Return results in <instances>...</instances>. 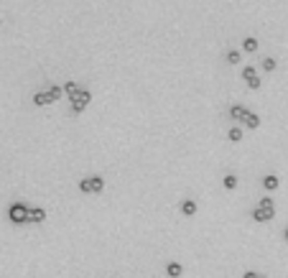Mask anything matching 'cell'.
Returning <instances> with one entry per match:
<instances>
[{
    "label": "cell",
    "mask_w": 288,
    "mask_h": 278,
    "mask_svg": "<svg viewBox=\"0 0 288 278\" xmlns=\"http://www.w3.org/2000/svg\"><path fill=\"white\" fill-rule=\"evenodd\" d=\"M276 217V202H273L270 197H263L260 202H257V207L252 209V219L255 222H270V219Z\"/></svg>",
    "instance_id": "obj_1"
},
{
    "label": "cell",
    "mask_w": 288,
    "mask_h": 278,
    "mask_svg": "<svg viewBox=\"0 0 288 278\" xmlns=\"http://www.w3.org/2000/svg\"><path fill=\"white\" fill-rule=\"evenodd\" d=\"M8 219L13 225H28L31 222V207L26 202H13L8 207Z\"/></svg>",
    "instance_id": "obj_2"
},
{
    "label": "cell",
    "mask_w": 288,
    "mask_h": 278,
    "mask_svg": "<svg viewBox=\"0 0 288 278\" xmlns=\"http://www.w3.org/2000/svg\"><path fill=\"white\" fill-rule=\"evenodd\" d=\"M69 100H72V110L74 112H82L89 102H92V92H89L87 87H79V92H74Z\"/></svg>",
    "instance_id": "obj_3"
},
{
    "label": "cell",
    "mask_w": 288,
    "mask_h": 278,
    "mask_svg": "<svg viewBox=\"0 0 288 278\" xmlns=\"http://www.w3.org/2000/svg\"><path fill=\"white\" fill-rule=\"evenodd\" d=\"M51 102H56V100H54V95H51V87H46V90H41V92H36V95H34V105H38V107L51 105Z\"/></svg>",
    "instance_id": "obj_4"
},
{
    "label": "cell",
    "mask_w": 288,
    "mask_h": 278,
    "mask_svg": "<svg viewBox=\"0 0 288 278\" xmlns=\"http://www.w3.org/2000/svg\"><path fill=\"white\" fill-rule=\"evenodd\" d=\"M181 273H184V266H181V263H176V260H171L169 266H166V276H169V278H179Z\"/></svg>",
    "instance_id": "obj_5"
},
{
    "label": "cell",
    "mask_w": 288,
    "mask_h": 278,
    "mask_svg": "<svg viewBox=\"0 0 288 278\" xmlns=\"http://www.w3.org/2000/svg\"><path fill=\"white\" fill-rule=\"evenodd\" d=\"M242 125L250 128V130H255V128H260V118H257L252 110H248V115H245V120H242Z\"/></svg>",
    "instance_id": "obj_6"
},
{
    "label": "cell",
    "mask_w": 288,
    "mask_h": 278,
    "mask_svg": "<svg viewBox=\"0 0 288 278\" xmlns=\"http://www.w3.org/2000/svg\"><path fill=\"white\" fill-rule=\"evenodd\" d=\"M245 115H248V107H242V105H232L230 107V118L232 120H240L242 123V120H245Z\"/></svg>",
    "instance_id": "obj_7"
},
{
    "label": "cell",
    "mask_w": 288,
    "mask_h": 278,
    "mask_svg": "<svg viewBox=\"0 0 288 278\" xmlns=\"http://www.w3.org/2000/svg\"><path fill=\"white\" fill-rule=\"evenodd\" d=\"M43 219H46V209H43V207H31V222L41 225Z\"/></svg>",
    "instance_id": "obj_8"
},
{
    "label": "cell",
    "mask_w": 288,
    "mask_h": 278,
    "mask_svg": "<svg viewBox=\"0 0 288 278\" xmlns=\"http://www.w3.org/2000/svg\"><path fill=\"white\" fill-rule=\"evenodd\" d=\"M181 214H184V217H191V214H196V202H194V199L181 202Z\"/></svg>",
    "instance_id": "obj_9"
},
{
    "label": "cell",
    "mask_w": 288,
    "mask_h": 278,
    "mask_svg": "<svg viewBox=\"0 0 288 278\" xmlns=\"http://www.w3.org/2000/svg\"><path fill=\"white\" fill-rule=\"evenodd\" d=\"M278 184H281V179L276 176V174H268V176L263 179V186L268 189V192H273V189H278Z\"/></svg>",
    "instance_id": "obj_10"
},
{
    "label": "cell",
    "mask_w": 288,
    "mask_h": 278,
    "mask_svg": "<svg viewBox=\"0 0 288 278\" xmlns=\"http://www.w3.org/2000/svg\"><path fill=\"white\" fill-rule=\"evenodd\" d=\"M89 186H92V194H100L105 189V179L102 176H89Z\"/></svg>",
    "instance_id": "obj_11"
},
{
    "label": "cell",
    "mask_w": 288,
    "mask_h": 278,
    "mask_svg": "<svg viewBox=\"0 0 288 278\" xmlns=\"http://www.w3.org/2000/svg\"><path fill=\"white\" fill-rule=\"evenodd\" d=\"M257 74H255V67H242V79L245 82H250V79H255Z\"/></svg>",
    "instance_id": "obj_12"
},
{
    "label": "cell",
    "mask_w": 288,
    "mask_h": 278,
    "mask_svg": "<svg viewBox=\"0 0 288 278\" xmlns=\"http://www.w3.org/2000/svg\"><path fill=\"white\" fill-rule=\"evenodd\" d=\"M237 186V176H235V174H227V176H224V189H235Z\"/></svg>",
    "instance_id": "obj_13"
},
{
    "label": "cell",
    "mask_w": 288,
    "mask_h": 278,
    "mask_svg": "<svg viewBox=\"0 0 288 278\" xmlns=\"http://www.w3.org/2000/svg\"><path fill=\"white\" fill-rule=\"evenodd\" d=\"M242 46H245V51H255V49H257V38L248 36V38H245V43H242Z\"/></svg>",
    "instance_id": "obj_14"
},
{
    "label": "cell",
    "mask_w": 288,
    "mask_h": 278,
    "mask_svg": "<svg viewBox=\"0 0 288 278\" xmlns=\"http://www.w3.org/2000/svg\"><path fill=\"white\" fill-rule=\"evenodd\" d=\"M64 92L72 97L74 92H79V84H77V82H67V84H64Z\"/></svg>",
    "instance_id": "obj_15"
},
{
    "label": "cell",
    "mask_w": 288,
    "mask_h": 278,
    "mask_svg": "<svg viewBox=\"0 0 288 278\" xmlns=\"http://www.w3.org/2000/svg\"><path fill=\"white\" fill-rule=\"evenodd\" d=\"M227 62H230V64H240V51H227Z\"/></svg>",
    "instance_id": "obj_16"
},
{
    "label": "cell",
    "mask_w": 288,
    "mask_h": 278,
    "mask_svg": "<svg viewBox=\"0 0 288 278\" xmlns=\"http://www.w3.org/2000/svg\"><path fill=\"white\" fill-rule=\"evenodd\" d=\"M263 69H265V71H273V69H276V59L265 56V59H263Z\"/></svg>",
    "instance_id": "obj_17"
},
{
    "label": "cell",
    "mask_w": 288,
    "mask_h": 278,
    "mask_svg": "<svg viewBox=\"0 0 288 278\" xmlns=\"http://www.w3.org/2000/svg\"><path fill=\"white\" fill-rule=\"evenodd\" d=\"M79 189H82V192H84V194H92V186H89V176L79 181Z\"/></svg>",
    "instance_id": "obj_18"
},
{
    "label": "cell",
    "mask_w": 288,
    "mask_h": 278,
    "mask_svg": "<svg viewBox=\"0 0 288 278\" xmlns=\"http://www.w3.org/2000/svg\"><path fill=\"white\" fill-rule=\"evenodd\" d=\"M240 138H242V130H240V128H232V130H230V140H232V143H237Z\"/></svg>",
    "instance_id": "obj_19"
},
{
    "label": "cell",
    "mask_w": 288,
    "mask_h": 278,
    "mask_svg": "<svg viewBox=\"0 0 288 278\" xmlns=\"http://www.w3.org/2000/svg\"><path fill=\"white\" fill-rule=\"evenodd\" d=\"M260 84H263V82H260V77H255V79H250V82H248L250 90H260Z\"/></svg>",
    "instance_id": "obj_20"
},
{
    "label": "cell",
    "mask_w": 288,
    "mask_h": 278,
    "mask_svg": "<svg viewBox=\"0 0 288 278\" xmlns=\"http://www.w3.org/2000/svg\"><path fill=\"white\" fill-rule=\"evenodd\" d=\"M242 278H263V276H257L255 271H245V273H242Z\"/></svg>",
    "instance_id": "obj_21"
},
{
    "label": "cell",
    "mask_w": 288,
    "mask_h": 278,
    "mask_svg": "<svg viewBox=\"0 0 288 278\" xmlns=\"http://www.w3.org/2000/svg\"><path fill=\"white\" fill-rule=\"evenodd\" d=\"M283 238H286V243H288V227L283 230Z\"/></svg>",
    "instance_id": "obj_22"
}]
</instances>
